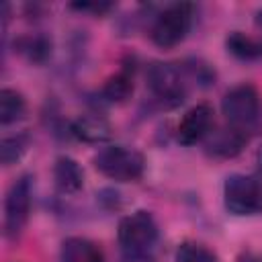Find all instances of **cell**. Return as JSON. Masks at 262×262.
I'll use <instances>...</instances> for the list:
<instances>
[{"label":"cell","mask_w":262,"mask_h":262,"mask_svg":"<svg viewBox=\"0 0 262 262\" xmlns=\"http://www.w3.org/2000/svg\"><path fill=\"white\" fill-rule=\"evenodd\" d=\"M117 239L127 260L139 262L149 258L158 244V223L149 211H135L119 221Z\"/></svg>","instance_id":"6da1fadb"},{"label":"cell","mask_w":262,"mask_h":262,"mask_svg":"<svg viewBox=\"0 0 262 262\" xmlns=\"http://www.w3.org/2000/svg\"><path fill=\"white\" fill-rule=\"evenodd\" d=\"M94 168L115 182H135L143 176L145 158L127 145H106L94 156Z\"/></svg>","instance_id":"7a4b0ae2"},{"label":"cell","mask_w":262,"mask_h":262,"mask_svg":"<svg viewBox=\"0 0 262 262\" xmlns=\"http://www.w3.org/2000/svg\"><path fill=\"white\" fill-rule=\"evenodd\" d=\"M192 12H194V6L188 2L168 4L151 25L149 35L154 45H158L160 49H172L180 45L192 27Z\"/></svg>","instance_id":"3957f363"},{"label":"cell","mask_w":262,"mask_h":262,"mask_svg":"<svg viewBox=\"0 0 262 262\" xmlns=\"http://www.w3.org/2000/svg\"><path fill=\"white\" fill-rule=\"evenodd\" d=\"M147 86L154 98L162 106H176L186 98V80L188 74L184 66L168 63V61H154L147 68Z\"/></svg>","instance_id":"277c9868"},{"label":"cell","mask_w":262,"mask_h":262,"mask_svg":"<svg viewBox=\"0 0 262 262\" xmlns=\"http://www.w3.org/2000/svg\"><path fill=\"white\" fill-rule=\"evenodd\" d=\"M225 209L237 217L262 213V180L250 174H231L223 184Z\"/></svg>","instance_id":"5b68a950"},{"label":"cell","mask_w":262,"mask_h":262,"mask_svg":"<svg viewBox=\"0 0 262 262\" xmlns=\"http://www.w3.org/2000/svg\"><path fill=\"white\" fill-rule=\"evenodd\" d=\"M31 203H33V178L29 174H23L16 178L4 199V235L10 239H16L31 215Z\"/></svg>","instance_id":"8992f818"},{"label":"cell","mask_w":262,"mask_h":262,"mask_svg":"<svg viewBox=\"0 0 262 262\" xmlns=\"http://www.w3.org/2000/svg\"><path fill=\"white\" fill-rule=\"evenodd\" d=\"M221 113L231 127L248 129L260 115V94L252 84H237L221 98Z\"/></svg>","instance_id":"52a82bcc"},{"label":"cell","mask_w":262,"mask_h":262,"mask_svg":"<svg viewBox=\"0 0 262 262\" xmlns=\"http://www.w3.org/2000/svg\"><path fill=\"white\" fill-rule=\"evenodd\" d=\"M213 106L207 104V102H199L194 106H190L180 123H178V129H176V139L182 143V145H194L199 141H203L209 133H211V127H213Z\"/></svg>","instance_id":"ba28073f"},{"label":"cell","mask_w":262,"mask_h":262,"mask_svg":"<svg viewBox=\"0 0 262 262\" xmlns=\"http://www.w3.org/2000/svg\"><path fill=\"white\" fill-rule=\"evenodd\" d=\"M205 151L211 156V158H219V160H229V158H235L248 143V133L244 129H237V127H223V129H217L205 137Z\"/></svg>","instance_id":"9c48e42d"},{"label":"cell","mask_w":262,"mask_h":262,"mask_svg":"<svg viewBox=\"0 0 262 262\" xmlns=\"http://www.w3.org/2000/svg\"><path fill=\"white\" fill-rule=\"evenodd\" d=\"M53 180L59 192L74 194V192H80L84 186V170L74 158L59 156L53 164Z\"/></svg>","instance_id":"30bf717a"},{"label":"cell","mask_w":262,"mask_h":262,"mask_svg":"<svg viewBox=\"0 0 262 262\" xmlns=\"http://www.w3.org/2000/svg\"><path fill=\"white\" fill-rule=\"evenodd\" d=\"M59 262H106L102 248L86 237H68L59 250Z\"/></svg>","instance_id":"8fae6325"},{"label":"cell","mask_w":262,"mask_h":262,"mask_svg":"<svg viewBox=\"0 0 262 262\" xmlns=\"http://www.w3.org/2000/svg\"><path fill=\"white\" fill-rule=\"evenodd\" d=\"M70 131H72L74 137H78L84 143H104L113 135L111 123L106 119L98 117V115H82V117H78L72 123Z\"/></svg>","instance_id":"7c38bea8"},{"label":"cell","mask_w":262,"mask_h":262,"mask_svg":"<svg viewBox=\"0 0 262 262\" xmlns=\"http://www.w3.org/2000/svg\"><path fill=\"white\" fill-rule=\"evenodd\" d=\"M225 47L239 61H258V59H262V39L252 37L244 31H231L225 37Z\"/></svg>","instance_id":"4fadbf2b"},{"label":"cell","mask_w":262,"mask_h":262,"mask_svg":"<svg viewBox=\"0 0 262 262\" xmlns=\"http://www.w3.org/2000/svg\"><path fill=\"white\" fill-rule=\"evenodd\" d=\"M133 88H135V84H133V70L123 68V70H119L117 74H113L104 82L100 94H102L104 100H108L113 104H121V102H127L131 98Z\"/></svg>","instance_id":"5bb4252c"},{"label":"cell","mask_w":262,"mask_h":262,"mask_svg":"<svg viewBox=\"0 0 262 262\" xmlns=\"http://www.w3.org/2000/svg\"><path fill=\"white\" fill-rule=\"evenodd\" d=\"M27 113V100L25 96L14 88H2L0 90V123L12 125L20 121Z\"/></svg>","instance_id":"9a60e30c"},{"label":"cell","mask_w":262,"mask_h":262,"mask_svg":"<svg viewBox=\"0 0 262 262\" xmlns=\"http://www.w3.org/2000/svg\"><path fill=\"white\" fill-rule=\"evenodd\" d=\"M18 53L29 59L31 63H43L51 55V39L37 33V35H25L16 41Z\"/></svg>","instance_id":"2e32d148"},{"label":"cell","mask_w":262,"mask_h":262,"mask_svg":"<svg viewBox=\"0 0 262 262\" xmlns=\"http://www.w3.org/2000/svg\"><path fill=\"white\" fill-rule=\"evenodd\" d=\"M29 135L27 133H16V135H8L2 137L0 141V160L4 166H10L14 162H18L25 151L29 149Z\"/></svg>","instance_id":"e0dca14e"},{"label":"cell","mask_w":262,"mask_h":262,"mask_svg":"<svg viewBox=\"0 0 262 262\" xmlns=\"http://www.w3.org/2000/svg\"><path fill=\"white\" fill-rule=\"evenodd\" d=\"M176 262H219V258L205 244L184 242L176 250Z\"/></svg>","instance_id":"ac0fdd59"},{"label":"cell","mask_w":262,"mask_h":262,"mask_svg":"<svg viewBox=\"0 0 262 262\" xmlns=\"http://www.w3.org/2000/svg\"><path fill=\"white\" fill-rule=\"evenodd\" d=\"M72 8L76 10H82V12H94V14H104L113 8L111 2H82V4H72Z\"/></svg>","instance_id":"d6986e66"},{"label":"cell","mask_w":262,"mask_h":262,"mask_svg":"<svg viewBox=\"0 0 262 262\" xmlns=\"http://www.w3.org/2000/svg\"><path fill=\"white\" fill-rule=\"evenodd\" d=\"M237 262H260V258H256L254 254H244V256H242Z\"/></svg>","instance_id":"ffe728a7"}]
</instances>
